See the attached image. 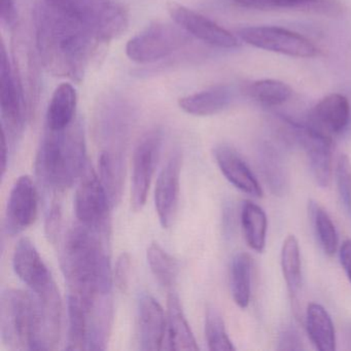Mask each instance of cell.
I'll return each instance as SVG.
<instances>
[{"label": "cell", "instance_id": "cell-11", "mask_svg": "<svg viewBox=\"0 0 351 351\" xmlns=\"http://www.w3.org/2000/svg\"><path fill=\"white\" fill-rule=\"evenodd\" d=\"M36 330L34 350H54L60 341L62 303L56 283L44 291L34 293Z\"/></svg>", "mask_w": 351, "mask_h": 351}, {"label": "cell", "instance_id": "cell-37", "mask_svg": "<svg viewBox=\"0 0 351 351\" xmlns=\"http://www.w3.org/2000/svg\"><path fill=\"white\" fill-rule=\"evenodd\" d=\"M131 274V256L128 252L120 254L116 263L114 272V280L119 291L126 293L129 289Z\"/></svg>", "mask_w": 351, "mask_h": 351}, {"label": "cell", "instance_id": "cell-38", "mask_svg": "<svg viewBox=\"0 0 351 351\" xmlns=\"http://www.w3.org/2000/svg\"><path fill=\"white\" fill-rule=\"evenodd\" d=\"M278 350H302L303 342L299 332L293 328H285L279 335Z\"/></svg>", "mask_w": 351, "mask_h": 351}, {"label": "cell", "instance_id": "cell-32", "mask_svg": "<svg viewBox=\"0 0 351 351\" xmlns=\"http://www.w3.org/2000/svg\"><path fill=\"white\" fill-rule=\"evenodd\" d=\"M252 99L265 106H277L285 104L293 95V90L287 84L277 80H261L248 87Z\"/></svg>", "mask_w": 351, "mask_h": 351}, {"label": "cell", "instance_id": "cell-27", "mask_svg": "<svg viewBox=\"0 0 351 351\" xmlns=\"http://www.w3.org/2000/svg\"><path fill=\"white\" fill-rule=\"evenodd\" d=\"M241 226L247 245L254 252H264L268 230L264 209L252 201H245L242 205Z\"/></svg>", "mask_w": 351, "mask_h": 351}, {"label": "cell", "instance_id": "cell-36", "mask_svg": "<svg viewBox=\"0 0 351 351\" xmlns=\"http://www.w3.org/2000/svg\"><path fill=\"white\" fill-rule=\"evenodd\" d=\"M62 226V207L59 202H54L49 209L45 223L47 238L51 243H56Z\"/></svg>", "mask_w": 351, "mask_h": 351}, {"label": "cell", "instance_id": "cell-28", "mask_svg": "<svg viewBox=\"0 0 351 351\" xmlns=\"http://www.w3.org/2000/svg\"><path fill=\"white\" fill-rule=\"evenodd\" d=\"M252 261L250 254L239 252L234 256L230 267V287L238 307H248L252 295Z\"/></svg>", "mask_w": 351, "mask_h": 351}, {"label": "cell", "instance_id": "cell-12", "mask_svg": "<svg viewBox=\"0 0 351 351\" xmlns=\"http://www.w3.org/2000/svg\"><path fill=\"white\" fill-rule=\"evenodd\" d=\"M163 134L161 131L145 133L135 147L133 155L132 189L131 202L135 211H139L147 202L152 180L161 151Z\"/></svg>", "mask_w": 351, "mask_h": 351}, {"label": "cell", "instance_id": "cell-22", "mask_svg": "<svg viewBox=\"0 0 351 351\" xmlns=\"http://www.w3.org/2000/svg\"><path fill=\"white\" fill-rule=\"evenodd\" d=\"M77 94L69 83L59 85L53 93L47 110V128L52 131L66 129L75 122Z\"/></svg>", "mask_w": 351, "mask_h": 351}, {"label": "cell", "instance_id": "cell-25", "mask_svg": "<svg viewBox=\"0 0 351 351\" xmlns=\"http://www.w3.org/2000/svg\"><path fill=\"white\" fill-rule=\"evenodd\" d=\"M99 178L112 206L120 202L125 180L124 152L102 149L99 156Z\"/></svg>", "mask_w": 351, "mask_h": 351}, {"label": "cell", "instance_id": "cell-2", "mask_svg": "<svg viewBox=\"0 0 351 351\" xmlns=\"http://www.w3.org/2000/svg\"><path fill=\"white\" fill-rule=\"evenodd\" d=\"M108 236L77 223L65 236L61 267L71 293L89 304L112 293V273L106 250Z\"/></svg>", "mask_w": 351, "mask_h": 351}, {"label": "cell", "instance_id": "cell-31", "mask_svg": "<svg viewBox=\"0 0 351 351\" xmlns=\"http://www.w3.org/2000/svg\"><path fill=\"white\" fill-rule=\"evenodd\" d=\"M147 263L160 285L170 287L178 274V263L158 243H152L147 250Z\"/></svg>", "mask_w": 351, "mask_h": 351}, {"label": "cell", "instance_id": "cell-7", "mask_svg": "<svg viewBox=\"0 0 351 351\" xmlns=\"http://www.w3.org/2000/svg\"><path fill=\"white\" fill-rule=\"evenodd\" d=\"M108 193L90 164L80 178L75 192V215L80 223L110 237V207Z\"/></svg>", "mask_w": 351, "mask_h": 351}, {"label": "cell", "instance_id": "cell-16", "mask_svg": "<svg viewBox=\"0 0 351 351\" xmlns=\"http://www.w3.org/2000/svg\"><path fill=\"white\" fill-rule=\"evenodd\" d=\"M13 266L18 277L34 293L44 291L55 282L40 252L27 238H22L18 242L14 252Z\"/></svg>", "mask_w": 351, "mask_h": 351}, {"label": "cell", "instance_id": "cell-39", "mask_svg": "<svg viewBox=\"0 0 351 351\" xmlns=\"http://www.w3.org/2000/svg\"><path fill=\"white\" fill-rule=\"evenodd\" d=\"M0 16L3 23L14 27L17 23V8L15 0H0Z\"/></svg>", "mask_w": 351, "mask_h": 351}, {"label": "cell", "instance_id": "cell-1", "mask_svg": "<svg viewBox=\"0 0 351 351\" xmlns=\"http://www.w3.org/2000/svg\"><path fill=\"white\" fill-rule=\"evenodd\" d=\"M36 48L55 77L80 82L100 42L85 26L45 5L36 11Z\"/></svg>", "mask_w": 351, "mask_h": 351}, {"label": "cell", "instance_id": "cell-6", "mask_svg": "<svg viewBox=\"0 0 351 351\" xmlns=\"http://www.w3.org/2000/svg\"><path fill=\"white\" fill-rule=\"evenodd\" d=\"M189 43V34L180 26L156 22L127 43L126 55L133 62L153 63L178 52Z\"/></svg>", "mask_w": 351, "mask_h": 351}, {"label": "cell", "instance_id": "cell-35", "mask_svg": "<svg viewBox=\"0 0 351 351\" xmlns=\"http://www.w3.org/2000/svg\"><path fill=\"white\" fill-rule=\"evenodd\" d=\"M236 5L248 9H291L313 5L319 0H230Z\"/></svg>", "mask_w": 351, "mask_h": 351}, {"label": "cell", "instance_id": "cell-30", "mask_svg": "<svg viewBox=\"0 0 351 351\" xmlns=\"http://www.w3.org/2000/svg\"><path fill=\"white\" fill-rule=\"evenodd\" d=\"M308 210L322 250L326 256H334L339 247V235L336 226L332 223L328 213L314 201H310Z\"/></svg>", "mask_w": 351, "mask_h": 351}, {"label": "cell", "instance_id": "cell-10", "mask_svg": "<svg viewBox=\"0 0 351 351\" xmlns=\"http://www.w3.org/2000/svg\"><path fill=\"white\" fill-rule=\"evenodd\" d=\"M289 135L305 152L310 169L316 184L328 188L332 180V137L319 132L308 124L287 121Z\"/></svg>", "mask_w": 351, "mask_h": 351}, {"label": "cell", "instance_id": "cell-33", "mask_svg": "<svg viewBox=\"0 0 351 351\" xmlns=\"http://www.w3.org/2000/svg\"><path fill=\"white\" fill-rule=\"evenodd\" d=\"M205 336L210 350H235V346L226 330L223 316L213 306L207 307L205 314Z\"/></svg>", "mask_w": 351, "mask_h": 351}, {"label": "cell", "instance_id": "cell-13", "mask_svg": "<svg viewBox=\"0 0 351 351\" xmlns=\"http://www.w3.org/2000/svg\"><path fill=\"white\" fill-rule=\"evenodd\" d=\"M38 213V194L32 178L23 176L14 184L5 209V231L19 235L36 221Z\"/></svg>", "mask_w": 351, "mask_h": 351}, {"label": "cell", "instance_id": "cell-24", "mask_svg": "<svg viewBox=\"0 0 351 351\" xmlns=\"http://www.w3.org/2000/svg\"><path fill=\"white\" fill-rule=\"evenodd\" d=\"M306 330L310 341L317 350H336V332L330 314L317 303L308 305L305 316Z\"/></svg>", "mask_w": 351, "mask_h": 351}, {"label": "cell", "instance_id": "cell-5", "mask_svg": "<svg viewBox=\"0 0 351 351\" xmlns=\"http://www.w3.org/2000/svg\"><path fill=\"white\" fill-rule=\"evenodd\" d=\"M36 310L32 293L8 289L0 302L1 340L12 350H34Z\"/></svg>", "mask_w": 351, "mask_h": 351}, {"label": "cell", "instance_id": "cell-19", "mask_svg": "<svg viewBox=\"0 0 351 351\" xmlns=\"http://www.w3.org/2000/svg\"><path fill=\"white\" fill-rule=\"evenodd\" d=\"M166 332V319L163 308L157 300L143 295L138 303V336L141 350L162 349Z\"/></svg>", "mask_w": 351, "mask_h": 351}, {"label": "cell", "instance_id": "cell-20", "mask_svg": "<svg viewBox=\"0 0 351 351\" xmlns=\"http://www.w3.org/2000/svg\"><path fill=\"white\" fill-rule=\"evenodd\" d=\"M231 101V90L227 86H215L180 98L178 106L180 110L192 116L209 117L223 112Z\"/></svg>", "mask_w": 351, "mask_h": 351}, {"label": "cell", "instance_id": "cell-41", "mask_svg": "<svg viewBox=\"0 0 351 351\" xmlns=\"http://www.w3.org/2000/svg\"><path fill=\"white\" fill-rule=\"evenodd\" d=\"M349 341H350V349H351V328H350V330H349Z\"/></svg>", "mask_w": 351, "mask_h": 351}, {"label": "cell", "instance_id": "cell-17", "mask_svg": "<svg viewBox=\"0 0 351 351\" xmlns=\"http://www.w3.org/2000/svg\"><path fill=\"white\" fill-rule=\"evenodd\" d=\"M350 121V104L341 94L334 93L322 98L308 114L312 128L328 136L339 135L347 128Z\"/></svg>", "mask_w": 351, "mask_h": 351}, {"label": "cell", "instance_id": "cell-18", "mask_svg": "<svg viewBox=\"0 0 351 351\" xmlns=\"http://www.w3.org/2000/svg\"><path fill=\"white\" fill-rule=\"evenodd\" d=\"M213 155L221 173L235 188L254 198H262L264 192L258 178L235 149L219 145L213 149Z\"/></svg>", "mask_w": 351, "mask_h": 351}, {"label": "cell", "instance_id": "cell-15", "mask_svg": "<svg viewBox=\"0 0 351 351\" xmlns=\"http://www.w3.org/2000/svg\"><path fill=\"white\" fill-rule=\"evenodd\" d=\"M182 165V153L174 151L160 172L156 184V209L160 223L165 229L171 227L178 213Z\"/></svg>", "mask_w": 351, "mask_h": 351}, {"label": "cell", "instance_id": "cell-14", "mask_svg": "<svg viewBox=\"0 0 351 351\" xmlns=\"http://www.w3.org/2000/svg\"><path fill=\"white\" fill-rule=\"evenodd\" d=\"M168 12L176 25L205 44L221 49L239 46V40L231 32L193 10L171 3L168 5Z\"/></svg>", "mask_w": 351, "mask_h": 351}, {"label": "cell", "instance_id": "cell-4", "mask_svg": "<svg viewBox=\"0 0 351 351\" xmlns=\"http://www.w3.org/2000/svg\"><path fill=\"white\" fill-rule=\"evenodd\" d=\"M54 11L85 26L100 42L122 36L129 25L126 8L118 0H45Z\"/></svg>", "mask_w": 351, "mask_h": 351}, {"label": "cell", "instance_id": "cell-9", "mask_svg": "<svg viewBox=\"0 0 351 351\" xmlns=\"http://www.w3.org/2000/svg\"><path fill=\"white\" fill-rule=\"evenodd\" d=\"M240 40L254 48L297 58H312L318 50L308 38L297 32L275 26L240 28Z\"/></svg>", "mask_w": 351, "mask_h": 351}, {"label": "cell", "instance_id": "cell-26", "mask_svg": "<svg viewBox=\"0 0 351 351\" xmlns=\"http://www.w3.org/2000/svg\"><path fill=\"white\" fill-rule=\"evenodd\" d=\"M280 265L291 304L298 311L302 289V262L299 241L295 235L287 236L283 241Z\"/></svg>", "mask_w": 351, "mask_h": 351}, {"label": "cell", "instance_id": "cell-29", "mask_svg": "<svg viewBox=\"0 0 351 351\" xmlns=\"http://www.w3.org/2000/svg\"><path fill=\"white\" fill-rule=\"evenodd\" d=\"M69 317L67 350L88 349L87 309L81 298L71 293L69 295Z\"/></svg>", "mask_w": 351, "mask_h": 351}, {"label": "cell", "instance_id": "cell-34", "mask_svg": "<svg viewBox=\"0 0 351 351\" xmlns=\"http://www.w3.org/2000/svg\"><path fill=\"white\" fill-rule=\"evenodd\" d=\"M336 182L341 204L351 217V166L346 155H341L337 162Z\"/></svg>", "mask_w": 351, "mask_h": 351}, {"label": "cell", "instance_id": "cell-23", "mask_svg": "<svg viewBox=\"0 0 351 351\" xmlns=\"http://www.w3.org/2000/svg\"><path fill=\"white\" fill-rule=\"evenodd\" d=\"M168 341L173 350H198L196 339L176 293H170L167 300Z\"/></svg>", "mask_w": 351, "mask_h": 351}, {"label": "cell", "instance_id": "cell-40", "mask_svg": "<svg viewBox=\"0 0 351 351\" xmlns=\"http://www.w3.org/2000/svg\"><path fill=\"white\" fill-rule=\"evenodd\" d=\"M339 258H340L343 270H344L349 282L351 283V239L345 240L341 244L340 250H339Z\"/></svg>", "mask_w": 351, "mask_h": 351}, {"label": "cell", "instance_id": "cell-21", "mask_svg": "<svg viewBox=\"0 0 351 351\" xmlns=\"http://www.w3.org/2000/svg\"><path fill=\"white\" fill-rule=\"evenodd\" d=\"M261 173L275 196H283L289 189V173L280 152L270 143H263L258 151Z\"/></svg>", "mask_w": 351, "mask_h": 351}, {"label": "cell", "instance_id": "cell-3", "mask_svg": "<svg viewBox=\"0 0 351 351\" xmlns=\"http://www.w3.org/2000/svg\"><path fill=\"white\" fill-rule=\"evenodd\" d=\"M88 164L85 132L80 121L64 130L47 129L36 159L40 184L53 191L66 190L80 180Z\"/></svg>", "mask_w": 351, "mask_h": 351}, {"label": "cell", "instance_id": "cell-8", "mask_svg": "<svg viewBox=\"0 0 351 351\" xmlns=\"http://www.w3.org/2000/svg\"><path fill=\"white\" fill-rule=\"evenodd\" d=\"M0 106L3 117V135L10 149L21 136L28 106L17 73L12 67L5 45L0 55Z\"/></svg>", "mask_w": 351, "mask_h": 351}]
</instances>
